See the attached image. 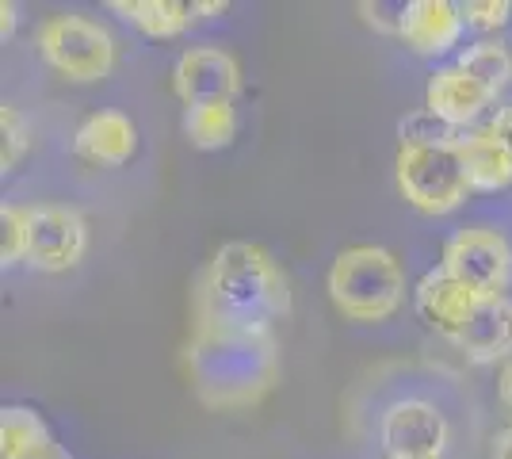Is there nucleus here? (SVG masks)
I'll use <instances>...</instances> for the list:
<instances>
[{"label":"nucleus","mask_w":512,"mask_h":459,"mask_svg":"<svg viewBox=\"0 0 512 459\" xmlns=\"http://www.w3.org/2000/svg\"><path fill=\"white\" fill-rule=\"evenodd\" d=\"M402 8H406V4H360L356 12H360L375 31L398 35V39H402Z\"/></svg>","instance_id":"b1692460"},{"label":"nucleus","mask_w":512,"mask_h":459,"mask_svg":"<svg viewBox=\"0 0 512 459\" xmlns=\"http://www.w3.org/2000/svg\"><path fill=\"white\" fill-rule=\"evenodd\" d=\"M237 92H241V66L222 46H192L172 66V96L184 108L234 104Z\"/></svg>","instance_id":"6e6552de"},{"label":"nucleus","mask_w":512,"mask_h":459,"mask_svg":"<svg viewBox=\"0 0 512 459\" xmlns=\"http://www.w3.org/2000/svg\"><path fill=\"white\" fill-rule=\"evenodd\" d=\"M107 8L150 39H176L195 20L192 4L180 0H111Z\"/></svg>","instance_id":"f3484780"},{"label":"nucleus","mask_w":512,"mask_h":459,"mask_svg":"<svg viewBox=\"0 0 512 459\" xmlns=\"http://www.w3.org/2000/svg\"><path fill=\"white\" fill-rule=\"evenodd\" d=\"M490 104H493L490 92L478 85L470 73H463L459 66L436 69L432 81H428L425 108L432 111L436 119H444L448 127H455V131H463L467 123H474Z\"/></svg>","instance_id":"4468645a"},{"label":"nucleus","mask_w":512,"mask_h":459,"mask_svg":"<svg viewBox=\"0 0 512 459\" xmlns=\"http://www.w3.org/2000/svg\"><path fill=\"white\" fill-rule=\"evenodd\" d=\"M291 314V287L256 241H226L195 284V326L272 333Z\"/></svg>","instance_id":"f257e3e1"},{"label":"nucleus","mask_w":512,"mask_h":459,"mask_svg":"<svg viewBox=\"0 0 512 459\" xmlns=\"http://www.w3.org/2000/svg\"><path fill=\"white\" fill-rule=\"evenodd\" d=\"M12 31H16V4H8V0H4V4H0V35L8 39Z\"/></svg>","instance_id":"cd10ccee"},{"label":"nucleus","mask_w":512,"mask_h":459,"mask_svg":"<svg viewBox=\"0 0 512 459\" xmlns=\"http://www.w3.org/2000/svg\"><path fill=\"white\" fill-rule=\"evenodd\" d=\"M490 459H512V425H509V429H501V433L493 437Z\"/></svg>","instance_id":"bb28decb"},{"label":"nucleus","mask_w":512,"mask_h":459,"mask_svg":"<svg viewBox=\"0 0 512 459\" xmlns=\"http://www.w3.org/2000/svg\"><path fill=\"white\" fill-rule=\"evenodd\" d=\"M329 303L348 322H386L406 303V272L402 261L383 245H352L329 264Z\"/></svg>","instance_id":"7ed1b4c3"},{"label":"nucleus","mask_w":512,"mask_h":459,"mask_svg":"<svg viewBox=\"0 0 512 459\" xmlns=\"http://www.w3.org/2000/svg\"><path fill=\"white\" fill-rule=\"evenodd\" d=\"M455 66L470 73L478 85L490 92L493 100L512 85V50L505 43H493V39H482L463 50V58Z\"/></svg>","instance_id":"a211bd4d"},{"label":"nucleus","mask_w":512,"mask_h":459,"mask_svg":"<svg viewBox=\"0 0 512 459\" xmlns=\"http://www.w3.org/2000/svg\"><path fill=\"white\" fill-rule=\"evenodd\" d=\"M134 146H138V131L130 123L127 111H92L85 123L73 131V157H81L88 165H104V169H115V165H127L134 157Z\"/></svg>","instance_id":"f8f14e48"},{"label":"nucleus","mask_w":512,"mask_h":459,"mask_svg":"<svg viewBox=\"0 0 512 459\" xmlns=\"http://www.w3.org/2000/svg\"><path fill=\"white\" fill-rule=\"evenodd\" d=\"M455 153L463 161L470 192H501V188L512 184V153L493 134L490 123L486 127H474V131H459Z\"/></svg>","instance_id":"2eb2a0df"},{"label":"nucleus","mask_w":512,"mask_h":459,"mask_svg":"<svg viewBox=\"0 0 512 459\" xmlns=\"http://www.w3.org/2000/svg\"><path fill=\"white\" fill-rule=\"evenodd\" d=\"M39 54L54 73H62L65 81L77 85H96L115 69V39L104 23L88 20V16H50L39 23Z\"/></svg>","instance_id":"39448f33"},{"label":"nucleus","mask_w":512,"mask_h":459,"mask_svg":"<svg viewBox=\"0 0 512 459\" xmlns=\"http://www.w3.org/2000/svg\"><path fill=\"white\" fill-rule=\"evenodd\" d=\"M448 437V417L425 398H398L379 421V440L390 459H444Z\"/></svg>","instance_id":"0eeeda50"},{"label":"nucleus","mask_w":512,"mask_h":459,"mask_svg":"<svg viewBox=\"0 0 512 459\" xmlns=\"http://www.w3.org/2000/svg\"><path fill=\"white\" fill-rule=\"evenodd\" d=\"M440 268L451 280L467 284L474 295L497 299L512 284V245L505 234H497L490 226H470L448 238Z\"/></svg>","instance_id":"423d86ee"},{"label":"nucleus","mask_w":512,"mask_h":459,"mask_svg":"<svg viewBox=\"0 0 512 459\" xmlns=\"http://www.w3.org/2000/svg\"><path fill=\"white\" fill-rule=\"evenodd\" d=\"M497 402H501L505 414L512 417V360H505V368L497 375Z\"/></svg>","instance_id":"a878e982"},{"label":"nucleus","mask_w":512,"mask_h":459,"mask_svg":"<svg viewBox=\"0 0 512 459\" xmlns=\"http://www.w3.org/2000/svg\"><path fill=\"white\" fill-rule=\"evenodd\" d=\"M184 364L195 398L207 410H249L276 387L279 341L276 333L195 326Z\"/></svg>","instance_id":"f03ea898"},{"label":"nucleus","mask_w":512,"mask_h":459,"mask_svg":"<svg viewBox=\"0 0 512 459\" xmlns=\"http://www.w3.org/2000/svg\"><path fill=\"white\" fill-rule=\"evenodd\" d=\"M237 111L234 104H203V108H184V134L195 150H222L234 142Z\"/></svg>","instance_id":"6ab92c4d"},{"label":"nucleus","mask_w":512,"mask_h":459,"mask_svg":"<svg viewBox=\"0 0 512 459\" xmlns=\"http://www.w3.org/2000/svg\"><path fill=\"white\" fill-rule=\"evenodd\" d=\"M398 134H402V142H413V146H451V142L459 138L455 127H448L444 119H436L428 108L406 115L402 127H398Z\"/></svg>","instance_id":"412c9836"},{"label":"nucleus","mask_w":512,"mask_h":459,"mask_svg":"<svg viewBox=\"0 0 512 459\" xmlns=\"http://www.w3.org/2000/svg\"><path fill=\"white\" fill-rule=\"evenodd\" d=\"M413 303H417V314L425 318V326L455 345L463 326L470 322V314H474V306L482 303V295H474L459 280H451L444 268H432L428 276H421V284L413 291Z\"/></svg>","instance_id":"9d476101"},{"label":"nucleus","mask_w":512,"mask_h":459,"mask_svg":"<svg viewBox=\"0 0 512 459\" xmlns=\"http://www.w3.org/2000/svg\"><path fill=\"white\" fill-rule=\"evenodd\" d=\"M27 241H31L27 207L4 203V207H0V257H4V264L27 261Z\"/></svg>","instance_id":"aec40b11"},{"label":"nucleus","mask_w":512,"mask_h":459,"mask_svg":"<svg viewBox=\"0 0 512 459\" xmlns=\"http://www.w3.org/2000/svg\"><path fill=\"white\" fill-rule=\"evenodd\" d=\"M0 459H69L54 444L46 421L31 406H4L0 414Z\"/></svg>","instance_id":"dca6fc26"},{"label":"nucleus","mask_w":512,"mask_h":459,"mask_svg":"<svg viewBox=\"0 0 512 459\" xmlns=\"http://www.w3.org/2000/svg\"><path fill=\"white\" fill-rule=\"evenodd\" d=\"M455 349L467 356L470 364H497V360H512V299L497 295V299H482L474 306L470 322L463 326Z\"/></svg>","instance_id":"ddd939ff"},{"label":"nucleus","mask_w":512,"mask_h":459,"mask_svg":"<svg viewBox=\"0 0 512 459\" xmlns=\"http://www.w3.org/2000/svg\"><path fill=\"white\" fill-rule=\"evenodd\" d=\"M493 134L505 142V150L512 153V104H505V108H497V115L490 119Z\"/></svg>","instance_id":"393cba45"},{"label":"nucleus","mask_w":512,"mask_h":459,"mask_svg":"<svg viewBox=\"0 0 512 459\" xmlns=\"http://www.w3.org/2000/svg\"><path fill=\"white\" fill-rule=\"evenodd\" d=\"M459 12H463L467 27H478V31H497V27H505V23H509L512 4L509 0H467V4H459Z\"/></svg>","instance_id":"5701e85b"},{"label":"nucleus","mask_w":512,"mask_h":459,"mask_svg":"<svg viewBox=\"0 0 512 459\" xmlns=\"http://www.w3.org/2000/svg\"><path fill=\"white\" fill-rule=\"evenodd\" d=\"M0 134H4V142H0V165H4V173H8V169L20 165L27 146H31L27 119H23V111L16 108V104H4V108H0Z\"/></svg>","instance_id":"4be33fe9"},{"label":"nucleus","mask_w":512,"mask_h":459,"mask_svg":"<svg viewBox=\"0 0 512 459\" xmlns=\"http://www.w3.org/2000/svg\"><path fill=\"white\" fill-rule=\"evenodd\" d=\"M394 176L398 192L406 196L409 207L425 215H451L467 203L470 180L463 173V161L451 146H413L402 142L394 157Z\"/></svg>","instance_id":"20e7f679"},{"label":"nucleus","mask_w":512,"mask_h":459,"mask_svg":"<svg viewBox=\"0 0 512 459\" xmlns=\"http://www.w3.org/2000/svg\"><path fill=\"white\" fill-rule=\"evenodd\" d=\"M27 230H31L27 264H35L39 272H69L85 257L88 222L73 207H62V203L27 207Z\"/></svg>","instance_id":"1a4fd4ad"},{"label":"nucleus","mask_w":512,"mask_h":459,"mask_svg":"<svg viewBox=\"0 0 512 459\" xmlns=\"http://www.w3.org/2000/svg\"><path fill=\"white\" fill-rule=\"evenodd\" d=\"M463 12L451 0H409L402 8V43L421 58H440L463 35Z\"/></svg>","instance_id":"9b49d317"}]
</instances>
